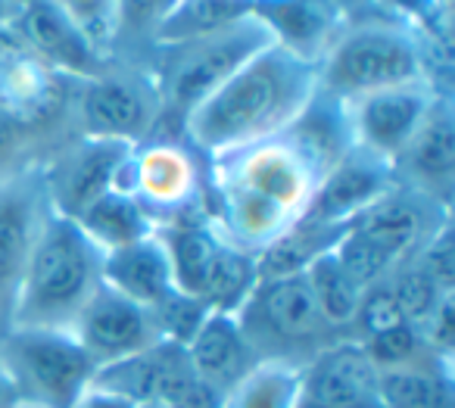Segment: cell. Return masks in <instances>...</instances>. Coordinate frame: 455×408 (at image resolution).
<instances>
[{"instance_id":"cell-1","label":"cell","mask_w":455,"mask_h":408,"mask_svg":"<svg viewBox=\"0 0 455 408\" xmlns=\"http://www.w3.org/2000/svg\"><path fill=\"white\" fill-rule=\"evenodd\" d=\"M328 165L287 128L284 134L206 159V209L215 231L259 256L312 203Z\"/></svg>"},{"instance_id":"cell-2","label":"cell","mask_w":455,"mask_h":408,"mask_svg":"<svg viewBox=\"0 0 455 408\" xmlns=\"http://www.w3.org/2000/svg\"><path fill=\"white\" fill-rule=\"evenodd\" d=\"M315 94L318 63L272 41L190 109L181 122V140L203 159L272 140L309 109Z\"/></svg>"},{"instance_id":"cell-3","label":"cell","mask_w":455,"mask_h":408,"mask_svg":"<svg viewBox=\"0 0 455 408\" xmlns=\"http://www.w3.org/2000/svg\"><path fill=\"white\" fill-rule=\"evenodd\" d=\"M103 281V252L66 215L47 209L16 293L10 327H66Z\"/></svg>"},{"instance_id":"cell-4","label":"cell","mask_w":455,"mask_h":408,"mask_svg":"<svg viewBox=\"0 0 455 408\" xmlns=\"http://www.w3.org/2000/svg\"><path fill=\"white\" fill-rule=\"evenodd\" d=\"M403 84H434L427 44L418 32L380 13L347 20L318 60V88L340 103Z\"/></svg>"},{"instance_id":"cell-5","label":"cell","mask_w":455,"mask_h":408,"mask_svg":"<svg viewBox=\"0 0 455 408\" xmlns=\"http://www.w3.org/2000/svg\"><path fill=\"white\" fill-rule=\"evenodd\" d=\"M0 364L28 405L69 408L94 387L97 364L66 327H7Z\"/></svg>"},{"instance_id":"cell-6","label":"cell","mask_w":455,"mask_h":408,"mask_svg":"<svg viewBox=\"0 0 455 408\" xmlns=\"http://www.w3.org/2000/svg\"><path fill=\"white\" fill-rule=\"evenodd\" d=\"M266 44H272V35L256 16H247L209 38L169 44L163 76L156 78L159 122L169 116L178 122V132H181V122L188 119L190 109L200 107L225 78L235 76Z\"/></svg>"},{"instance_id":"cell-7","label":"cell","mask_w":455,"mask_h":408,"mask_svg":"<svg viewBox=\"0 0 455 408\" xmlns=\"http://www.w3.org/2000/svg\"><path fill=\"white\" fill-rule=\"evenodd\" d=\"M424 206H436V203L396 184L371 209L349 221L340 244L334 246V256L368 290L371 284L384 281L396 265L415 256V250L434 231V228L430 231L424 228Z\"/></svg>"},{"instance_id":"cell-8","label":"cell","mask_w":455,"mask_h":408,"mask_svg":"<svg viewBox=\"0 0 455 408\" xmlns=\"http://www.w3.org/2000/svg\"><path fill=\"white\" fill-rule=\"evenodd\" d=\"M206 159L181 138H150L138 144L122 169L119 188L128 190L156 225L203 206Z\"/></svg>"},{"instance_id":"cell-9","label":"cell","mask_w":455,"mask_h":408,"mask_svg":"<svg viewBox=\"0 0 455 408\" xmlns=\"http://www.w3.org/2000/svg\"><path fill=\"white\" fill-rule=\"evenodd\" d=\"M235 315L241 321L243 333L250 337V343H253V349L259 352V358H266L268 343H275L268 358L293 362V346L324 340V333L331 331L315 306L306 271H299V275L259 277L256 287L250 290L247 302Z\"/></svg>"},{"instance_id":"cell-10","label":"cell","mask_w":455,"mask_h":408,"mask_svg":"<svg viewBox=\"0 0 455 408\" xmlns=\"http://www.w3.org/2000/svg\"><path fill=\"white\" fill-rule=\"evenodd\" d=\"M82 134L88 138L122 140V144H144L156 138L159 128V91L156 82L138 76H116L103 69L100 76L82 82Z\"/></svg>"},{"instance_id":"cell-11","label":"cell","mask_w":455,"mask_h":408,"mask_svg":"<svg viewBox=\"0 0 455 408\" xmlns=\"http://www.w3.org/2000/svg\"><path fill=\"white\" fill-rule=\"evenodd\" d=\"M69 331L78 337L84 352L94 358L97 371L122 362V358L138 356L163 340L150 308L128 300L125 293H119L103 281L97 284L91 300L76 315Z\"/></svg>"},{"instance_id":"cell-12","label":"cell","mask_w":455,"mask_h":408,"mask_svg":"<svg viewBox=\"0 0 455 408\" xmlns=\"http://www.w3.org/2000/svg\"><path fill=\"white\" fill-rule=\"evenodd\" d=\"M134 147L107 138H82L72 147L60 150L47 169H41L44 194L53 212L76 219L84 206L116 188Z\"/></svg>"},{"instance_id":"cell-13","label":"cell","mask_w":455,"mask_h":408,"mask_svg":"<svg viewBox=\"0 0 455 408\" xmlns=\"http://www.w3.org/2000/svg\"><path fill=\"white\" fill-rule=\"evenodd\" d=\"M436 94L443 91H436L434 84H403L343 103L353 147L393 165L424 122L427 109L434 107Z\"/></svg>"},{"instance_id":"cell-14","label":"cell","mask_w":455,"mask_h":408,"mask_svg":"<svg viewBox=\"0 0 455 408\" xmlns=\"http://www.w3.org/2000/svg\"><path fill=\"white\" fill-rule=\"evenodd\" d=\"M47 209L51 203L41 172H13L0 178V315H7V321H13L22 271Z\"/></svg>"},{"instance_id":"cell-15","label":"cell","mask_w":455,"mask_h":408,"mask_svg":"<svg viewBox=\"0 0 455 408\" xmlns=\"http://www.w3.org/2000/svg\"><path fill=\"white\" fill-rule=\"evenodd\" d=\"M393 188H396V178H393L390 163L359 150V147H349L340 159H334L324 169L312 203L299 219L328 228H349V221L359 219Z\"/></svg>"},{"instance_id":"cell-16","label":"cell","mask_w":455,"mask_h":408,"mask_svg":"<svg viewBox=\"0 0 455 408\" xmlns=\"http://www.w3.org/2000/svg\"><path fill=\"white\" fill-rule=\"evenodd\" d=\"M393 178L399 188L449 209L455 184V119L449 91L436 94L434 107L393 163Z\"/></svg>"},{"instance_id":"cell-17","label":"cell","mask_w":455,"mask_h":408,"mask_svg":"<svg viewBox=\"0 0 455 408\" xmlns=\"http://www.w3.org/2000/svg\"><path fill=\"white\" fill-rule=\"evenodd\" d=\"M13 28L20 35L22 51L32 53L53 76H72L88 82L107 69L103 53L91 47V41L53 0H22L16 7Z\"/></svg>"},{"instance_id":"cell-18","label":"cell","mask_w":455,"mask_h":408,"mask_svg":"<svg viewBox=\"0 0 455 408\" xmlns=\"http://www.w3.org/2000/svg\"><path fill=\"white\" fill-rule=\"evenodd\" d=\"M303 396L324 408H384L380 371L359 340H331L303 364Z\"/></svg>"},{"instance_id":"cell-19","label":"cell","mask_w":455,"mask_h":408,"mask_svg":"<svg viewBox=\"0 0 455 408\" xmlns=\"http://www.w3.org/2000/svg\"><path fill=\"white\" fill-rule=\"evenodd\" d=\"M253 16L275 44L312 63L324 57L349 20L337 0H253Z\"/></svg>"},{"instance_id":"cell-20","label":"cell","mask_w":455,"mask_h":408,"mask_svg":"<svg viewBox=\"0 0 455 408\" xmlns=\"http://www.w3.org/2000/svg\"><path fill=\"white\" fill-rule=\"evenodd\" d=\"M184 349H188V358L196 374L212 389H219V393H225L228 387H235L259 362V352L253 349L250 337L243 333L237 315L215 312V308L196 327V333L190 337V343Z\"/></svg>"},{"instance_id":"cell-21","label":"cell","mask_w":455,"mask_h":408,"mask_svg":"<svg viewBox=\"0 0 455 408\" xmlns=\"http://www.w3.org/2000/svg\"><path fill=\"white\" fill-rule=\"evenodd\" d=\"M103 284L125 293L128 300L140 302L153 312L175 293V277H172L169 259L159 244V237L140 240L125 250H116L103 256Z\"/></svg>"},{"instance_id":"cell-22","label":"cell","mask_w":455,"mask_h":408,"mask_svg":"<svg viewBox=\"0 0 455 408\" xmlns=\"http://www.w3.org/2000/svg\"><path fill=\"white\" fill-rule=\"evenodd\" d=\"M72 221L82 228L84 237H88L103 256L116 250H125V246H132V244H140V240L156 234L153 215L147 212L128 190H122L119 184L109 188L103 196H97L91 206H84Z\"/></svg>"},{"instance_id":"cell-23","label":"cell","mask_w":455,"mask_h":408,"mask_svg":"<svg viewBox=\"0 0 455 408\" xmlns=\"http://www.w3.org/2000/svg\"><path fill=\"white\" fill-rule=\"evenodd\" d=\"M57 78L22 47L0 51V107L26 122H38L53 107Z\"/></svg>"},{"instance_id":"cell-24","label":"cell","mask_w":455,"mask_h":408,"mask_svg":"<svg viewBox=\"0 0 455 408\" xmlns=\"http://www.w3.org/2000/svg\"><path fill=\"white\" fill-rule=\"evenodd\" d=\"M303 402V368L284 358H259L235 387L221 393V408H297Z\"/></svg>"},{"instance_id":"cell-25","label":"cell","mask_w":455,"mask_h":408,"mask_svg":"<svg viewBox=\"0 0 455 408\" xmlns=\"http://www.w3.org/2000/svg\"><path fill=\"white\" fill-rule=\"evenodd\" d=\"M384 408H455L449 362L421 358L415 364L380 371Z\"/></svg>"},{"instance_id":"cell-26","label":"cell","mask_w":455,"mask_h":408,"mask_svg":"<svg viewBox=\"0 0 455 408\" xmlns=\"http://www.w3.org/2000/svg\"><path fill=\"white\" fill-rule=\"evenodd\" d=\"M253 16V0H178V7L153 28L163 47L209 38Z\"/></svg>"},{"instance_id":"cell-27","label":"cell","mask_w":455,"mask_h":408,"mask_svg":"<svg viewBox=\"0 0 455 408\" xmlns=\"http://www.w3.org/2000/svg\"><path fill=\"white\" fill-rule=\"evenodd\" d=\"M306 281H309V290H312V296H315V306L331 331L353 327L365 287L343 268L340 259L334 256V250L318 256L315 262L306 268Z\"/></svg>"},{"instance_id":"cell-28","label":"cell","mask_w":455,"mask_h":408,"mask_svg":"<svg viewBox=\"0 0 455 408\" xmlns=\"http://www.w3.org/2000/svg\"><path fill=\"white\" fill-rule=\"evenodd\" d=\"M76 28L91 41V47L107 53L113 47L116 35H119L122 22V0H53Z\"/></svg>"},{"instance_id":"cell-29","label":"cell","mask_w":455,"mask_h":408,"mask_svg":"<svg viewBox=\"0 0 455 408\" xmlns=\"http://www.w3.org/2000/svg\"><path fill=\"white\" fill-rule=\"evenodd\" d=\"M359 343L365 346L368 358L378 364V371L403 368V364H415V362H421V358H434L424 349V340H421V333H418V327L409 324V321H403V324H396V327H387V331L359 340Z\"/></svg>"},{"instance_id":"cell-30","label":"cell","mask_w":455,"mask_h":408,"mask_svg":"<svg viewBox=\"0 0 455 408\" xmlns=\"http://www.w3.org/2000/svg\"><path fill=\"white\" fill-rule=\"evenodd\" d=\"M35 122H26L20 116H13L10 109L0 107V178L13 175V165H20V159L26 156L28 144H32Z\"/></svg>"},{"instance_id":"cell-31","label":"cell","mask_w":455,"mask_h":408,"mask_svg":"<svg viewBox=\"0 0 455 408\" xmlns=\"http://www.w3.org/2000/svg\"><path fill=\"white\" fill-rule=\"evenodd\" d=\"M178 7V0H122V16L134 13L138 20L150 22L153 28Z\"/></svg>"},{"instance_id":"cell-32","label":"cell","mask_w":455,"mask_h":408,"mask_svg":"<svg viewBox=\"0 0 455 408\" xmlns=\"http://www.w3.org/2000/svg\"><path fill=\"white\" fill-rule=\"evenodd\" d=\"M69 408H140V405H134L125 396H116L103 387H88Z\"/></svg>"},{"instance_id":"cell-33","label":"cell","mask_w":455,"mask_h":408,"mask_svg":"<svg viewBox=\"0 0 455 408\" xmlns=\"http://www.w3.org/2000/svg\"><path fill=\"white\" fill-rule=\"evenodd\" d=\"M22 405H28V402L22 399L16 383L10 380V374L4 371V364H0V408H22Z\"/></svg>"},{"instance_id":"cell-34","label":"cell","mask_w":455,"mask_h":408,"mask_svg":"<svg viewBox=\"0 0 455 408\" xmlns=\"http://www.w3.org/2000/svg\"><path fill=\"white\" fill-rule=\"evenodd\" d=\"M16 16V0H0V32H7L13 26Z\"/></svg>"},{"instance_id":"cell-35","label":"cell","mask_w":455,"mask_h":408,"mask_svg":"<svg viewBox=\"0 0 455 408\" xmlns=\"http://www.w3.org/2000/svg\"><path fill=\"white\" fill-rule=\"evenodd\" d=\"M337 7L343 10V13L353 20L355 16V10H365V7H371V0H337Z\"/></svg>"},{"instance_id":"cell-36","label":"cell","mask_w":455,"mask_h":408,"mask_svg":"<svg viewBox=\"0 0 455 408\" xmlns=\"http://www.w3.org/2000/svg\"><path fill=\"white\" fill-rule=\"evenodd\" d=\"M297 408H324V405H318V402H312V399H306V396H303V402H299Z\"/></svg>"},{"instance_id":"cell-37","label":"cell","mask_w":455,"mask_h":408,"mask_svg":"<svg viewBox=\"0 0 455 408\" xmlns=\"http://www.w3.org/2000/svg\"><path fill=\"white\" fill-rule=\"evenodd\" d=\"M140 408H163V405H140Z\"/></svg>"},{"instance_id":"cell-38","label":"cell","mask_w":455,"mask_h":408,"mask_svg":"<svg viewBox=\"0 0 455 408\" xmlns=\"http://www.w3.org/2000/svg\"><path fill=\"white\" fill-rule=\"evenodd\" d=\"M22 408H41V405H22Z\"/></svg>"}]
</instances>
